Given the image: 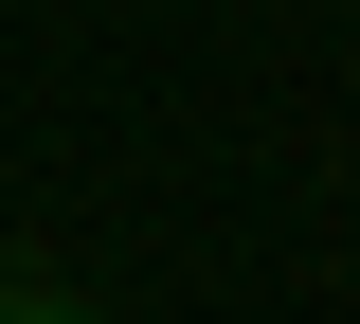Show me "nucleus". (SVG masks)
I'll list each match as a JSON object with an SVG mask.
<instances>
[{"label": "nucleus", "instance_id": "obj_1", "mask_svg": "<svg viewBox=\"0 0 360 324\" xmlns=\"http://www.w3.org/2000/svg\"><path fill=\"white\" fill-rule=\"evenodd\" d=\"M0 324H90V306H72L54 271H0Z\"/></svg>", "mask_w": 360, "mask_h": 324}]
</instances>
